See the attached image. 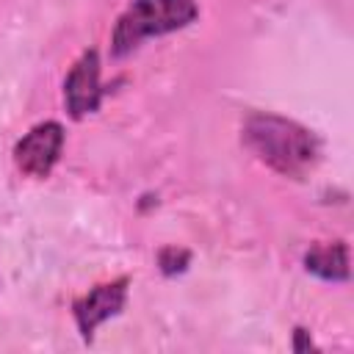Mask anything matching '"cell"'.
<instances>
[{
	"instance_id": "cell-8",
	"label": "cell",
	"mask_w": 354,
	"mask_h": 354,
	"mask_svg": "<svg viewBox=\"0 0 354 354\" xmlns=\"http://www.w3.org/2000/svg\"><path fill=\"white\" fill-rule=\"evenodd\" d=\"M313 348H315V343H313L310 332L301 329V326H296V329H293V351H296V354H304V351H313Z\"/></svg>"
},
{
	"instance_id": "cell-6",
	"label": "cell",
	"mask_w": 354,
	"mask_h": 354,
	"mask_svg": "<svg viewBox=\"0 0 354 354\" xmlns=\"http://www.w3.org/2000/svg\"><path fill=\"white\" fill-rule=\"evenodd\" d=\"M304 268L315 274L324 282H346L351 268H348V243L346 241H329V243H315L304 252Z\"/></svg>"
},
{
	"instance_id": "cell-5",
	"label": "cell",
	"mask_w": 354,
	"mask_h": 354,
	"mask_svg": "<svg viewBox=\"0 0 354 354\" xmlns=\"http://www.w3.org/2000/svg\"><path fill=\"white\" fill-rule=\"evenodd\" d=\"M102 83H100V53L83 50L80 58L72 64L64 80V102L72 119H83L94 113L102 102Z\"/></svg>"
},
{
	"instance_id": "cell-3",
	"label": "cell",
	"mask_w": 354,
	"mask_h": 354,
	"mask_svg": "<svg viewBox=\"0 0 354 354\" xmlns=\"http://www.w3.org/2000/svg\"><path fill=\"white\" fill-rule=\"evenodd\" d=\"M64 127L61 122H39L33 124L14 147V163L17 169L25 174V177H33V180H44L58 158H61V149H64Z\"/></svg>"
},
{
	"instance_id": "cell-1",
	"label": "cell",
	"mask_w": 354,
	"mask_h": 354,
	"mask_svg": "<svg viewBox=\"0 0 354 354\" xmlns=\"http://www.w3.org/2000/svg\"><path fill=\"white\" fill-rule=\"evenodd\" d=\"M243 144L260 163L293 180L313 171L321 158L318 138L304 124L277 113H252L243 122Z\"/></svg>"
},
{
	"instance_id": "cell-4",
	"label": "cell",
	"mask_w": 354,
	"mask_h": 354,
	"mask_svg": "<svg viewBox=\"0 0 354 354\" xmlns=\"http://www.w3.org/2000/svg\"><path fill=\"white\" fill-rule=\"evenodd\" d=\"M127 285L130 279L127 277H119L113 282H102L97 288H91L88 293L77 296L72 301V315H75V324H77V332L86 343H91L94 337V329L100 324H105L108 318L119 315L127 304Z\"/></svg>"
},
{
	"instance_id": "cell-2",
	"label": "cell",
	"mask_w": 354,
	"mask_h": 354,
	"mask_svg": "<svg viewBox=\"0 0 354 354\" xmlns=\"http://www.w3.org/2000/svg\"><path fill=\"white\" fill-rule=\"evenodd\" d=\"M196 17H199L196 0H130L113 25L111 53L122 58L152 36L188 28Z\"/></svg>"
},
{
	"instance_id": "cell-7",
	"label": "cell",
	"mask_w": 354,
	"mask_h": 354,
	"mask_svg": "<svg viewBox=\"0 0 354 354\" xmlns=\"http://www.w3.org/2000/svg\"><path fill=\"white\" fill-rule=\"evenodd\" d=\"M188 266H191V252L183 249V246H163V249L158 252V268H160L166 277H177V274H183Z\"/></svg>"
}]
</instances>
